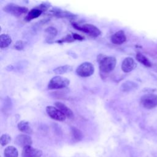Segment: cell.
<instances>
[{"label": "cell", "instance_id": "1", "mask_svg": "<svg viewBox=\"0 0 157 157\" xmlns=\"http://www.w3.org/2000/svg\"><path fill=\"white\" fill-rule=\"evenodd\" d=\"M98 61L99 63V69L101 73L107 74L113 70L116 65V59L113 56H107L99 55L98 56Z\"/></svg>", "mask_w": 157, "mask_h": 157}, {"label": "cell", "instance_id": "2", "mask_svg": "<svg viewBox=\"0 0 157 157\" xmlns=\"http://www.w3.org/2000/svg\"><path fill=\"white\" fill-rule=\"evenodd\" d=\"M69 80L66 78L60 75H56L53 77L49 82L48 85V88L49 90L61 89L67 87L69 85Z\"/></svg>", "mask_w": 157, "mask_h": 157}, {"label": "cell", "instance_id": "3", "mask_svg": "<svg viewBox=\"0 0 157 157\" xmlns=\"http://www.w3.org/2000/svg\"><path fill=\"white\" fill-rule=\"evenodd\" d=\"M72 25L74 28H75L78 30L82 31L94 37H98L101 34V31L96 26L91 24L86 23V24L79 25L76 23H73Z\"/></svg>", "mask_w": 157, "mask_h": 157}, {"label": "cell", "instance_id": "4", "mask_svg": "<svg viewBox=\"0 0 157 157\" xmlns=\"http://www.w3.org/2000/svg\"><path fill=\"white\" fill-rule=\"evenodd\" d=\"M141 105L145 109H151L157 106V95L155 94H146L141 97Z\"/></svg>", "mask_w": 157, "mask_h": 157}, {"label": "cell", "instance_id": "5", "mask_svg": "<svg viewBox=\"0 0 157 157\" xmlns=\"http://www.w3.org/2000/svg\"><path fill=\"white\" fill-rule=\"evenodd\" d=\"M94 71L93 65L89 62H85L78 66L76 69V73L83 77H86L91 75Z\"/></svg>", "mask_w": 157, "mask_h": 157}, {"label": "cell", "instance_id": "6", "mask_svg": "<svg viewBox=\"0 0 157 157\" xmlns=\"http://www.w3.org/2000/svg\"><path fill=\"white\" fill-rule=\"evenodd\" d=\"M4 11L10 13L15 16H20L23 13H25L28 11V9L25 7L19 6L15 4H9L3 8Z\"/></svg>", "mask_w": 157, "mask_h": 157}, {"label": "cell", "instance_id": "7", "mask_svg": "<svg viewBox=\"0 0 157 157\" xmlns=\"http://www.w3.org/2000/svg\"><path fill=\"white\" fill-rule=\"evenodd\" d=\"M46 112L49 117L52 119L57 121H64L66 120V116L56 107L53 106H47L46 107Z\"/></svg>", "mask_w": 157, "mask_h": 157}, {"label": "cell", "instance_id": "8", "mask_svg": "<svg viewBox=\"0 0 157 157\" xmlns=\"http://www.w3.org/2000/svg\"><path fill=\"white\" fill-rule=\"evenodd\" d=\"M42 155V151L37 148L28 146L23 148L21 153L22 157H40Z\"/></svg>", "mask_w": 157, "mask_h": 157}, {"label": "cell", "instance_id": "9", "mask_svg": "<svg viewBox=\"0 0 157 157\" xmlns=\"http://www.w3.org/2000/svg\"><path fill=\"white\" fill-rule=\"evenodd\" d=\"M15 143L23 148L31 146L32 144V139L29 136L26 134L18 135L15 140Z\"/></svg>", "mask_w": 157, "mask_h": 157}, {"label": "cell", "instance_id": "10", "mask_svg": "<svg viewBox=\"0 0 157 157\" xmlns=\"http://www.w3.org/2000/svg\"><path fill=\"white\" fill-rule=\"evenodd\" d=\"M126 37L123 31H118L111 36V41L116 45H120L126 41Z\"/></svg>", "mask_w": 157, "mask_h": 157}, {"label": "cell", "instance_id": "11", "mask_svg": "<svg viewBox=\"0 0 157 157\" xmlns=\"http://www.w3.org/2000/svg\"><path fill=\"white\" fill-rule=\"evenodd\" d=\"M135 66L134 60L131 57H127L122 62L121 69L124 72H129L134 68Z\"/></svg>", "mask_w": 157, "mask_h": 157}, {"label": "cell", "instance_id": "12", "mask_svg": "<svg viewBox=\"0 0 157 157\" xmlns=\"http://www.w3.org/2000/svg\"><path fill=\"white\" fill-rule=\"evenodd\" d=\"M55 104L56 107L67 118H71L74 117V113L72 111L63 103L61 102H56Z\"/></svg>", "mask_w": 157, "mask_h": 157}, {"label": "cell", "instance_id": "13", "mask_svg": "<svg viewBox=\"0 0 157 157\" xmlns=\"http://www.w3.org/2000/svg\"><path fill=\"white\" fill-rule=\"evenodd\" d=\"M18 128L20 131L25 133L31 134L33 132L32 127L30 123L27 121L22 120L20 121L18 124Z\"/></svg>", "mask_w": 157, "mask_h": 157}, {"label": "cell", "instance_id": "14", "mask_svg": "<svg viewBox=\"0 0 157 157\" xmlns=\"http://www.w3.org/2000/svg\"><path fill=\"white\" fill-rule=\"evenodd\" d=\"M4 155V157H18V152L15 147L9 146L5 148Z\"/></svg>", "mask_w": 157, "mask_h": 157}, {"label": "cell", "instance_id": "15", "mask_svg": "<svg viewBox=\"0 0 157 157\" xmlns=\"http://www.w3.org/2000/svg\"><path fill=\"white\" fill-rule=\"evenodd\" d=\"M12 42L11 37L7 34H2L0 36V47L1 48L7 47Z\"/></svg>", "mask_w": 157, "mask_h": 157}, {"label": "cell", "instance_id": "16", "mask_svg": "<svg viewBox=\"0 0 157 157\" xmlns=\"http://www.w3.org/2000/svg\"><path fill=\"white\" fill-rule=\"evenodd\" d=\"M42 10L40 9H31L26 16L25 19L27 21H30L34 18H36L40 15Z\"/></svg>", "mask_w": 157, "mask_h": 157}, {"label": "cell", "instance_id": "17", "mask_svg": "<svg viewBox=\"0 0 157 157\" xmlns=\"http://www.w3.org/2000/svg\"><path fill=\"white\" fill-rule=\"evenodd\" d=\"M136 58V59L139 62H140V63H142L144 66H145L147 67H150L151 66V64L150 61L148 59V58L146 56H145L142 53H137Z\"/></svg>", "mask_w": 157, "mask_h": 157}, {"label": "cell", "instance_id": "18", "mask_svg": "<svg viewBox=\"0 0 157 157\" xmlns=\"http://www.w3.org/2000/svg\"><path fill=\"white\" fill-rule=\"evenodd\" d=\"M72 70V67L70 65H64L56 67L54 70V72L57 74H63L66 72H71Z\"/></svg>", "mask_w": 157, "mask_h": 157}, {"label": "cell", "instance_id": "19", "mask_svg": "<svg viewBox=\"0 0 157 157\" xmlns=\"http://www.w3.org/2000/svg\"><path fill=\"white\" fill-rule=\"evenodd\" d=\"M45 32L47 34V40H52L56 36L57 34V31L56 29L53 28V27H48L46 29Z\"/></svg>", "mask_w": 157, "mask_h": 157}, {"label": "cell", "instance_id": "20", "mask_svg": "<svg viewBox=\"0 0 157 157\" xmlns=\"http://www.w3.org/2000/svg\"><path fill=\"white\" fill-rule=\"evenodd\" d=\"M11 140V137L9 134H2L0 138V143L2 146H5L8 144Z\"/></svg>", "mask_w": 157, "mask_h": 157}, {"label": "cell", "instance_id": "21", "mask_svg": "<svg viewBox=\"0 0 157 157\" xmlns=\"http://www.w3.org/2000/svg\"><path fill=\"white\" fill-rule=\"evenodd\" d=\"M72 134H73L74 138L75 139H76L77 140H80L82 139V134L81 132L78 129L74 128H72Z\"/></svg>", "mask_w": 157, "mask_h": 157}, {"label": "cell", "instance_id": "22", "mask_svg": "<svg viewBox=\"0 0 157 157\" xmlns=\"http://www.w3.org/2000/svg\"><path fill=\"white\" fill-rule=\"evenodd\" d=\"M15 47L17 50H22L24 47V42L21 40H18L15 44Z\"/></svg>", "mask_w": 157, "mask_h": 157}, {"label": "cell", "instance_id": "23", "mask_svg": "<svg viewBox=\"0 0 157 157\" xmlns=\"http://www.w3.org/2000/svg\"><path fill=\"white\" fill-rule=\"evenodd\" d=\"M72 37H73L74 40H81L83 39V37L82 36H80V35L76 34V33L72 34Z\"/></svg>", "mask_w": 157, "mask_h": 157}]
</instances>
